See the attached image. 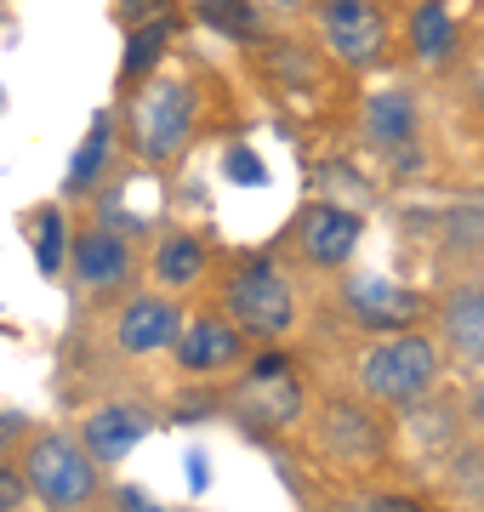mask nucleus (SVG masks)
Returning a JSON list of instances; mask_svg holds the SVG:
<instances>
[{
  "label": "nucleus",
  "mask_w": 484,
  "mask_h": 512,
  "mask_svg": "<svg viewBox=\"0 0 484 512\" xmlns=\"http://www.w3.org/2000/svg\"><path fill=\"white\" fill-rule=\"evenodd\" d=\"M103 165H109V114H97L92 137L80 143L75 165H69V194H75V188H92L97 177H103Z\"/></svg>",
  "instance_id": "20"
},
{
  "label": "nucleus",
  "mask_w": 484,
  "mask_h": 512,
  "mask_svg": "<svg viewBox=\"0 0 484 512\" xmlns=\"http://www.w3.org/2000/svg\"><path fill=\"white\" fill-rule=\"evenodd\" d=\"M171 12H177V0H120V18H126V29L154 23V18H171Z\"/></svg>",
  "instance_id": "24"
},
{
  "label": "nucleus",
  "mask_w": 484,
  "mask_h": 512,
  "mask_svg": "<svg viewBox=\"0 0 484 512\" xmlns=\"http://www.w3.org/2000/svg\"><path fill=\"white\" fill-rule=\"evenodd\" d=\"M228 177H240V183H257L262 171L251 160H245V148H234V160H228Z\"/></svg>",
  "instance_id": "25"
},
{
  "label": "nucleus",
  "mask_w": 484,
  "mask_h": 512,
  "mask_svg": "<svg viewBox=\"0 0 484 512\" xmlns=\"http://www.w3.org/2000/svg\"><path fill=\"white\" fill-rule=\"evenodd\" d=\"M171 29H177V12L131 29V40H126V80H149V74H160V63H166V52H171Z\"/></svg>",
  "instance_id": "18"
},
{
  "label": "nucleus",
  "mask_w": 484,
  "mask_h": 512,
  "mask_svg": "<svg viewBox=\"0 0 484 512\" xmlns=\"http://www.w3.org/2000/svg\"><path fill=\"white\" fill-rule=\"evenodd\" d=\"M154 433V416L143 410V404H97V410H86L80 416V444H86V456L97 461V467H114V461H126L137 444Z\"/></svg>",
  "instance_id": "13"
},
{
  "label": "nucleus",
  "mask_w": 484,
  "mask_h": 512,
  "mask_svg": "<svg viewBox=\"0 0 484 512\" xmlns=\"http://www.w3.org/2000/svg\"><path fill=\"white\" fill-rule=\"evenodd\" d=\"M410 131H416V103L410 92H376L365 103V137L382 148H405Z\"/></svg>",
  "instance_id": "16"
},
{
  "label": "nucleus",
  "mask_w": 484,
  "mask_h": 512,
  "mask_svg": "<svg viewBox=\"0 0 484 512\" xmlns=\"http://www.w3.org/2000/svg\"><path fill=\"white\" fill-rule=\"evenodd\" d=\"M223 313L245 336L274 342L297 325V285L274 256H245L240 268L223 279Z\"/></svg>",
  "instance_id": "4"
},
{
  "label": "nucleus",
  "mask_w": 484,
  "mask_h": 512,
  "mask_svg": "<svg viewBox=\"0 0 484 512\" xmlns=\"http://www.w3.org/2000/svg\"><path fill=\"white\" fill-rule=\"evenodd\" d=\"M314 18H319V35H325V46H331V57L342 69H376V63H388L393 29H388L382 0H314Z\"/></svg>",
  "instance_id": "7"
},
{
  "label": "nucleus",
  "mask_w": 484,
  "mask_h": 512,
  "mask_svg": "<svg viewBox=\"0 0 484 512\" xmlns=\"http://www.w3.org/2000/svg\"><path fill=\"white\" fill-rule=\"evenodd\" d=\"M205 274H211V251H205V239H200V234H188V228H166V234L154 239V251H149V279H154V285H160L166 296L194 291Z\"/></svg>",
  "instance_id": "14"
},
{
  "label": "nucleus",
  "mask_w": 484,
  "mask_h": 512,
  "mask_svg": "<svg viewBox=\"0 0 484 512\" xmlns=\"http://www.w3.org/2000/svg\"><path fill=\"white\" fill-rule=\"evenodd\" d=\"M177 330H183L177 296L149 291V296H126V302L114 308L109 342H114V353H126V359H154V353H171Z\"/></svg>",
  "instance_id": "10"
},
{
  "label": "nucleus",
  "mask_w": 484,
  "mask_h": 512,
  "mask_svg": "<svg viewBox=\"0 0 484 512\" xmlns=\"http://www.w3.org/2000/svg\"><path fill=\"white\" fill-rule=\"evenodd\" d=\"M188 6H194V18H205L211 29H223V35H234V40H257L262 35L251 0H188Z\"/></svg>",
  "instance_id": "19"
},
{
  "label": "nucleus",
  "mask_w": 484,
  "mask_h": 512,
  "mask_svg": "<svg viewBox=\"0 0 484 512\" xmlns=\"http://www.w3.org/2000/svg\"><path fill=\"white\" fill-rule=\"evenodd\" d=\"M245 348H251V336H245L223 308L183 313V330H177V342H171L177 370H188V376H223V370H240Z\"/></svg>",
  "instance_id": "9"
},
{
  "label": "nucleus",
  "mask_w": 484,
  "mask_h": 512,
  "mask_svg": "<svg viewBox=\"0 0 484 512\" xmlns=\"http://www.w3.org/2000/svg\"><path fill=\"white\" fill-rule=\"evenodd\" d=\"M291 245H297V256L308 268L336 274V268H348L359 256V245H365V211L336 205V200H308L297 211V222H291Z\"/></svg>",
  "instance_id": "8"
},
{
  "label": "nucleus",
  "mask_w": 484,
  "mask_h": 512,
  "mask_svg": "<svg viewBox=\"0 0 484 512\" xmlns=\"http://www.w3.org/2000/svg\"><path fill=\"white\" fill-rule=\"evenodd\" d=\"M200 114H205V97L188 74H149L131 97V148H137V160L149 165L177 160L194 143Z\"/></svg>",
  "instance_id": "2"
},
{
  "label": "nucleus",
  "mask_w": 484,
  "mask_h": 512,
  "mask_svg": "<svg viewBox=\"0 0 484 512\" xmlns=\"http://www.w3.org/2000/svg\"><path fill=\"white\" fill-rule=\"evenodd\" d=\"M445 234L462 245V251L484 256V205H467V211H456V217L445 222Z\"/></svg>",
  "instance_id": "21"
},
{
  "label": "nucleus",
  "mask_w": 484,
  "mask_h": 512,
  "mask_svg": "<svg viewBox=\"0 0 484 512\" xmlns=\"http://www.w3.org/2000/svg\"><path fill=\"white\" fill-rule=\"evenodd\" d=\"M228 410L251 427V433H291L308 421V387L280 353H268L257 365L245 370L234 393H228Z\"/></svg>",
  "instance_id": "6"
},
{
  "label": "nucleus",
  "mask_w": 484,
  "mask_h": 512,
  "mask_svg": "<svg viewBox=\"0 0 484 512\" xmlns=\"http://www.w3.org/2000/svg\"><path fill=\"white\" fill-rule=\"evenodd\" d=\"M348 512H433L428 501H416V495H399V490H371L348 501Z\"/></svg>",
  "instance_id": "22"
},
{
  "label": "nucleus",
  "mask_w": 484,
  "mask_h": 512,
  "mask_svg": "<svg viewBox=\"0 0 484 512\" xmlns=\"http://www.w3.org/2000/svg\"><path fill=\"white\" fill-rule=\"evenodd\" d=\"M314 450L336 473H365L388 456V421L371 399H325L314 410Z\"/></svg>",
  "instance_id": "5"
},
{
  "label": "nucleus",
  "mask_w": 484,
  "mask_h": 512,
  "mask_svg": "<svg viewBox=\"0 0 484 512\" xmlns=\"http://www.w3.org/2000/svg\"><path fill=\"white\" fill-rule=\"evenodd\" d=\"M18 478L23 490L46 501L52 512H86L103 495V473H97V461L86 456V444L75 433H35L23 444Z\"/></svg>",
  "instance_id": "3"
},
{
  "label": "nucleus",
  "mask_w": 484,
  "mask_h": 512,
  "mask_svg": "<svg viewBox=\"0 0 484 512\" xmlns=\"http://www.w3.org/2000/svg\"><path fill=\"white\" fill-rule=\"evenodd\" d=\"M40 228H46V245H35V256H40V268L52 274L57 262L69 256V245H63V217H57V211H46V217H40Z\"/></svg>",
  "instance_id": "23"
},
{
  "label": "nucleus",
  "mask_w": 484,
  "mask_h": 512,
  "mask_svg": "<svg viewBox=\"0 0 484 512\" xmlns=\"http://www.w3.org/2000/svg\"><path fill=\"white\" fill-rule=\"evenodd\" d=\"M69 268H75V279H80L86 296H114V291L131 285L137 256H131L126 234H114V228H86V234L69 239Z\"/></svg>",
  "instance_id": "11"
},
{
  "label": "nucleus",
  "mask_w": 484,
  "mask_h": 512,
  "mask_svg": "<svg viewBox=\"0 0 484 512\" xmlns=\"http://www.w3.org/2000/svg\"><path fill=\"white\" fill-rule=\"evenodd\" d=\"M445 376V353L422 330H388L354 359V393L371 399L376 410H416L439 393Z\"/></svg>",
  "instance_id": "1"
},
{
  "label": "nucleus",
  "mask_w": 484,
  "mask_h": 512,
  "mask_svg": "<svg viewBox=\"0 0 484 512\" xmlns=\"http://www.w3.org/2000/svg\"><path fill=\"white\" fill-rule=\"evenodd\" d=\"M405 46L422 69L450 63V52H456V12H450V0H416V6H410Z\"/></svg>",
  "instance_id": "15"
},
{
  "label": "nucleus",
  "mask_w": 484,
  "mask_h": 512,
  "mask_svg": "<svg viewBox=\"0 0 484 512\" xmlns=\"http://www.w3.org/2000/svg\"><path fill=\"white\" fill-rule=\"evenodd\" d=\"M348 302H354V313L365 319V325H376V330H399L405 325V313H410L405 291H393L388 279H371V274L348 285Z\"/></svg>",
  "instance_id": "17"
},
{
  "label": "nucleus",
  "mask_w": 484,
  "mask_h": 512,
  "mask_svg": "<svg viewBox=\"0 0 484 512\" xmlns=\"http://www.w3.org/2000/svg\"><path fill=\"white\" fill-rule=\"evenodd\" d=\"M467 416H473V427L484 433V376L473 382V393H467Z\"/></svg>",
  "instance_id": "26"
},
{
  "label": "nucleus",
  "mask_w": 484,
  "mask_h": 512,
  "mask_svg": "<svg viewBox=\"0 0 484 512\" xmlns=\"http://www.w3.org/2000/svg\"><path fill=\"white\" fill-rule=\"evenodd\" d=\"M280 6H297V0H280Z\"/></svg>",
  "instance_id": "27"
},
{
  "label": "nucleus",
  "mask_w": 484,
  "mask_h": 512,
  "mask_svg": "<svg viewBox=\"0 0 484 512\" xmlns=\"http://www.w3.org/2000/svg\"><path fill=\"white\" fill-rule=\"evenodd\" d=\"M439 353L456 365H484V274L450 279L439 302Z\"/></svg>",
  "instance_id": "12"
}]
</instances>
